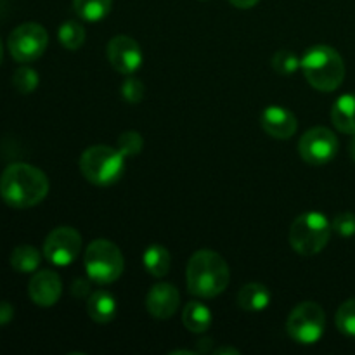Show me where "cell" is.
I'll return each instance as SVG.
<instances>
[{
	"label": "cell",
	"mask_w": 355,
	"mask_h": 355,
	"mask_svg": "<svg viewBox=\"0 0 355 355\" xmlns=\"http://www.w3.org/2000/svg\"><path fill=\"white\" fill-rule=\"evenodd\" d=\"M49 194V179L28 163H12L0 175V198L12 208L37 207Z\"/></svg>",
	"instance_id": "cell-1"
},
{
	"label": "cell",
	"mask_w": 355,
	"mask_h": 355,
	"mask_svg": "<svg viewBox=\"0 0 355 355\" xmlns=\"http://www.w3.org/2000/svg\"><path fill=\"white\" fill-rule=\"evenodd\" d=\"M187 290L198 298H215L224 293L231 281V270L224 257L211 250H198L186 269Z\"/></svg>",
	"instance_id": "cell-2"
},
{
	"label": "cell",
	"mask_w": 355,
	"mask_h": 355,
	"mask_svg": "<svg viewBox=\"0 0 355 355\" xmlns=\"http://www.w3.org/2000/svg\"><path fill=\"white\" fill-rule=\"evenodd\" d=\"M307 82L319 92H333L345 78V62L329 45H314L300 61Z\"/></svg>",
	"instance_id": "cell-3"
},
{
	"label": "cell",
	"mask_w": 355,
	"mask_h": 355,
	"mask_svg": "<svg viewBox=\"0 0 355 355\" xmlns=\"http://www.w3.org/2000/svg\"><path fill=\"white\" fill-rule=\"evenodd\" d=\"M80 172L94 186H113L125 172V156L118 148L90 146L80 156Z\"/></svg>",
	"instance_id": "cell-4"
},
{
	"label": "cell",
	"mask_w": 355,
	"mask_h": 355,
	"mask_svg": "<svg viewBox=\"0 0 355 355\" xmlns=\"http://www.w3.org/2000/svg\"><path fill=\"white\" fill-rule=\"evenodd\" d=\"M331 222L319 211L298 215L290 227V245L298 255L312 257L326 248L331 238Z\"/></svg>",
	"instance_id": "cell-5"
},
{
	"label": "cell",
	"mask_w": 355,
	"mask_h": 355,
	"mask_svg": "<svg viewBox=\"0 0 355 355\" xmlns=\"http://www.w3.org/2000/svg\"><path fill=\"white\" fill-rule=\"evenodd\" d=\"M83 266L92 283L111 284L123 274V253L113 241L96 239L85 248Z\"/></svg>",
	"instance_id": "cell-6"
},
{
	"label": "cell",
	"mask_w": 355,
	"mask_h": 355,
	"mask_svg": "<svg viewBox=\"0 0 355 355\" xmlns=\"http://www.w3.org/2000/svg\"><path fill=\"white\" fill-rule=\"evenodd\" d=\"M326 314L315 302H302L291 311L286 321V331L302 345H314L324 335Z\"/></svg>",
	"instance_id": "cell-7"
},
{
	"label": "cell",
	"mask_w": 355,
	"mask_h": 355,
	"mask_svg": "<svg viewBox=\"0 0 355 355\" xmlns=\"http://www.w3.org/2000/svg\"><path fill=\"white\" fill-rule=\"evenodd\" d=\"M49 45V33L42 24L38 23H23L14 28L12 33L7 38V49L9 54L17 62L37 61L40 55H44L45 49Z\"/></svg>",
	"instance_id": "cell-8"
},
{
	"label": "cell",
	"mask_w": 355,
	"mask_h": 355,
	"mask_svg": "<svg viewBox=\"0 0 355 355\" xmlns=\"http://www.w3.org/2000/svg\"><path fill=\"white\" fill-rule=\"evenodd\" d=\"M82 236L73 227H55L45 238L44 257L58 267L71 266L82 253Z\"/></svg>",
	"instance_id": "cell-9"
},
{
	"label": "cell",
	"mask_w": 355,
	"mask_h": 355,
	"mask_svg": "<svg viewBox=\"0 0 355 355\" xmlns=\"http://www.w3.org/2000/svg\"><path fill=\"white\" fill-rule=\"evenodd\" d=\"M298 153L309 165H326L338 153V139L329 128L314 127L300 137Z\"/></svg>",
	"instance_id": "cell-10"
},
{
	"label": "cell",
	"mask_w": 355,
	"mask_h": 355,
	"mask_svg": "<svg viewBox=\"0 0 355 355\" xmlns=\"http://www.w3.org/2000/svg\"><path fill=\"white\" fill-rule=\"evenodd\" d=\"M106 55L113 69L121 75H134L142 64V49L128 35H116L106 47Z\"/></svg>",
	"instance_id": "cell-11"
},
{
	"label": "cell",
	"mask_w": 355,
	"mask_h": 355,
	"mask_svg": "<svg viewBox=\"0 0 355 355\" xmlns=\"http://www.w3.org/2000/svg\"><path fill=\"white\" fill-rule=\"evenodd\" d=\"M62 293L61 277L54 270L35 272L28 284V295L38 307H52L59 302Z\"/></svg>",
	"instance_id": "cell-12"
},
{
	"label": "cell",
	"mask_w": 355,
	"mask_h": 355,
	"mask_svg": "<svg viewBox=\"0 0 355 355\" xmlns=\"http://www.w3.org/2000/svg\"><path fill=\"white\" fill-rule=\"evenodd\" d=\"M180 304V293L173 284L158 283L146 297V309L156 319H170Z\"/></svg>",
	"instance_id": "cell-13"
},
{
	"label": "cell",
	"mask_w": 355,
	"mask_h": 355,
	"mask_svg": "<svg viewBox=\"0 0 355 355\" xmlns=\"http://www.w3.org/2000/svg\"><path fill=\"white\" fill-rule=\"evenodd\" d=\"M260 125L270 137L286 141L297 134L298 120L286 107L267 106L260 114Z\"/></svg>",
	"instance_id": "cell-14"
},
{
	"label": "cell",
	"mask_w": 355,
	"mask_h": 355,
	"mask_svg": "<svg viewBox=\"0 0 355 355\" xmlns=\"http://www.w3.org/2000/svg\"><path fill=\"white\" fill-rule=\"evenodd\" d=\"M116 300L110 291L97 290L90 293L89 300H87V312H89L90 319L99 324H107L116 315Z\"/></svg>",
	"instance_id": "cell-15"
},
{
	"label": "cell",
	"mask_w": 355,
	"mask_h": 355,
	"mask_svg": "<svg viewBox=\"0 0 355 355\" xmlns=\"http://www.w3.org/2000/svg\"><path fill=\"white\" fill-rule=\"evenodd\" d=\"M270 304V291L266 284L248 283L239 290L238 305L245 312H262L269 307Z\"/></svg>",
	"instance_id": "cell-16"
},
{
	"label": "cell",
	"mask_w": 355,
	"mask_h": 355,
	"mask_svg": "<svg viewBox=\"0 0 355 355\" xmlns=\"http://www.w3.org/2000/svg\"><path fill=\"white\" fill-rule=\"evenodd\" d=\"M331 121L342 134H355V96L345 94L333 104Z\"/></svg>",
	"instance_id": "cell-17"
},
{
	"label": "cell",
	"mask_w": 355,
	"mask_h": 355,
	"mask_svg": "<svg viewBox=\"0 0 355 355\" xmlns=\"http://www.w3.org/2000/svg\"><path fill=\"white\" fill-rule=\"evenodd\" d=\"M182 322L189 331L205 333L211 324V312L201 302L193 300L184 307Z\"/></svg>",
	"instance_id": "cell-18"
},
{
	"label": "cell",
	"mask_w": 355,
	"mask_h": 355,
	"mask_svg": "<svg viewBox=\"0 0 355 355\" xmlns=\"http://www.w3.org/2000/svg\"><path fill=\"white\" fill-rule=\"evenodd\" d=\"M40 252L31 245H19L10 253V266L19 274L37 272L38 266H40Z\"/></svg>",
	"instance_id": "cell-19"
},
{
	"label": "cell",
	"mask_w": 355,
	"mask_h": 355,
	"mask_svg": "<svg viewBox=\"0 0 355 355\" xmlns=\"http://www.w3.org/2000/svg\"><path fill=\"white\" fill-rule=\"evenodd\" d=\"M142 260H144L146 270L155 277H163L165 274H168L170 263H172L170 252L165 248V246L158 245V243L148 246Z\"/></svg>",
	"instance_id": "cell-20"
},
{
	"label": "cell",
	"mask_w": 355,
	"mask_h": 355,
	"mask_svg": "<svg viewBox=\"0 0 355 355\" xmlns=\"http://www.w3.org/2000/svg\"><path fill=\"white\" fill-rule=\"evenodd\" d=\"M113 0H73V7L78 17L87 23H97L111 12Z\"/></svg>",
	"instance_id": "cell-21"
},
{
	"label": "cell",
	"mask_w": 355,
	"mask_h": 355,
	"mask_svg": "<svg viewBox=\"0 0 355 355\" xmlns=\"http://www.w3.org/2000/svg\"><path fill=\"white\" fill-rule=\"evenodd\" d=\"M58 38L62 47L68 51H78L85 42V28L78 21H64L59 26Z\"/></svg>",
	"instance_id": "cell-22"
},
{
	"label": "cell",
	"mask_w": 355,
	"mask_h": 355,
	"mask_svg": "<svg viewBox=\"0 0 355 355\" xmlns=\"http://www.w3.org/2000/svg\"><path fill=\"white\" fill-rule=\"evenodd\" d=\"M40 78H38V73L35 71L30 66H19V68L14 71L12 75V85L14 89L19 94H31L37 90Z\"/></svg>",
	"instance_id": "cell-23"
},
{
	"label": "cell",
	"mask_w": 355,
	"mask_h": 355,
	"mask_svg": "<svg viewBox=\"0 0 355 355\" xmlns=\"http://www.w3.org/2000/svg\"><path fill=\"white\" fill-rule=\"evenodd\" d=\"M336 328L347 336H354L355 338V298L343 302L340 305L338 312H336Z\"/></svg>",
	"instance_id": "cell-24"
},
{
	"label": "cell",
	"mask_w": 355,
	"mask_h": 355,
	"mask_svg": "<svg viewBox=\"0 0 355 355\" xmlns=\"http://www.w3.org/2000/svg\"><path fill=\"white\" fill-rule=\"evenodd\" d=\"M116 148L120 149V153L125 158H132V156H137L139 153L142 151V148H144V139H142V135L135 130L123 132V134L118 137Z\"/></svg>",
	"instance_id": "cell-25"
},
{
	"label": "cell",
	"mask_w": 355,
	"mask_h": 355,
	"mask_svg": "<svg viewBox=\"0 0 355 355\" xmlns=\"http://www.w3.org/2000/svg\"><path fill=\"white\" fill-rule=\"evenodd\" d=\"M272 62V68L276 69L279 75H293L298 68H300V59L297 58V54H293L291 51H279L272 55L270 59Z\"/></svg>",
	"instance_id": "cell-26"
},
{
	"label": "cell",
	"mask_w": 355,
	"mask_h": 355,
	"mask_svg": "<svg viewBox=\"0 0 355 355\" xmlns=\"http://www.w3.org/2000/svg\"><path fill=\"white\" fill-rule=\"evenodd\" d=\"M144 83L139 78H135V76L128 75V78H125L123 83H121V97H123L128 104H139L144 99Z\"/></svg>",
	"instance_id": "cell-27"
},
{
	"label": "cell",
	"mask_w": 355,
	"mask_h": 355,
	"mask_svg": "<svg viewBox=\"0 0 355 355\" xmlns=\"http://www.w3.org/2000/svg\"><path fill=\"white\" fill-rule=\"evenodd\" d=\"M331 227L342 238H350V236L355 234V215L350 214V211L338 214L333 218Z\"/></svg>",
	"instance_id": "cell-28"
},
{
	"label": "cell",
	"mask_w": 355,
	"mask_h": 355,
	"mask_svg": "<svg viewBox=\"0 0 355 355\" xmlns=\"http://www.w3.org/2000/svg\"><path fill=\"white\" fill-rule=\"evenodd\" d=\"M71 291L76 298L90 297V283L85 279H76L75 283H73Z\"/></svg>",
	"instance_id": "cell-29"
},
{
	"label": "cell",
	"mask_w": 355,
	"mask_h": 355,
	"mask_svg": "<svg viewBox=\"0 0 355 355\" xmlns=\"http://www.w3.org/2000/svg\"><path fill=\"white\" fill-rule=\"evenodd\" d=\"M14 318V309L9 302H0V326L7 324Z\"/></svg>",
	"instance_id": "cell-30"
},
{
	"label": "cell",
	"mask_w": 355,
	"mask_h": 355,
	"mask_svg": "<svg viewBox=\"0 0 355 355\" xmlns=\"http://www.w3.org/2000/svg\"><path fill=\"white\" fill-rule=\"evenodd\" d=\"M229 2L234 7H238V9H250V7L259 3V0H229Z\"/></svg>",
	"instance_id": "cell-31"
},
{
	"label": "cell",
	"mask_w": 355,
	"mask_h": 355,
	"mask_svg": "<svg viewBox=\"0 0 355 355\" xmlns=\"http://www.w3.org/2000/svg\"><path fill=\"white\" fill-rule=\"evenodd\" d=\"M214 354H217V355H222V354H231V355H234V354H239V350L234 349V347H224V349L214 350Z\"/></svg>",
	"instance_id": "cell-32"
},
{
	"label": "cell",
	"mask_w": 355,
	"mask_h": 355,
	"mask_svg": "<svg viewBox=\"0 0 355 355\" xmlns=\"http://www.w3.org/2000/svg\"><path fill=\"white\" fill-rule=\"evenodd\" d=\"M349 153H350V156H352V159L355 162V134H354L352 141H350V144H349Z\"/></svg>",
	"instance_id": "cell-33"
},
{
	"label": "cell",
	"mask_w": 355,
	"mask_h": 355,
	"mask_svg": "<svg viewBox=\"0 0 355 355\" xmlns=\"http://www.w3.org/2000/svg\"><path fill=\"white\" fill-rule=\"evenodd\" d=\"M170 354H191L193 355L194 352H191V350H173V352H170Z\"/></svg>",
	"instance_id": "cell-34"
},
{
	"label": "cell",
	"mask_w": 355,
	"mask_h": 355,
	"mask_svg": "<svg viewBox=\"0 0 355 355\" xmlns=\"http://www.w3.org/2000/svg\"><path fill=\"white\" fill-rule=\"evenodd\" d=\"M3 59V45H2V40H0V62H2Z\"/></svg>",
	"instance_id": "cell-35"
}]
</instances>
